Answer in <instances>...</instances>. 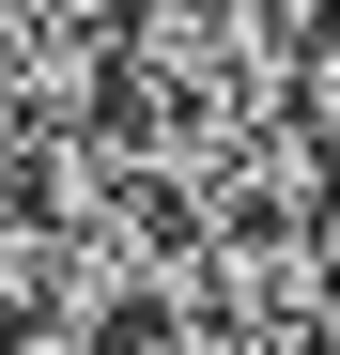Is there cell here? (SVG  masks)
Listing matches in <instances>:
<instances>
[{"mask_svg": "<svg viewBox=\"0 0 340 355\" xmlns=\"http://www.w3.org/2000/svg\"><path fill=\"white\" fill-rule=\"evenodd\" d=\"M93 355H216V340H201V324H108Z\"/></svg>", "mask_w": 340, "mask_h": 355, "instance_id": "6da1fadb", "label": "cell"}, {"mask_svg": "<svg viewBox=\"0 0 340 355\" xmlns=\"http://www.w3.org/2000/svg\"><path fill=\"white\" fill-rule=\"evenodd\" d=\"M0 78H16V0H0Z\"/></svg>", "mask_w": 340, "mask_h": 355, "instance_id": "7a4b0ae2", "label": "cell"}]
</instances>
